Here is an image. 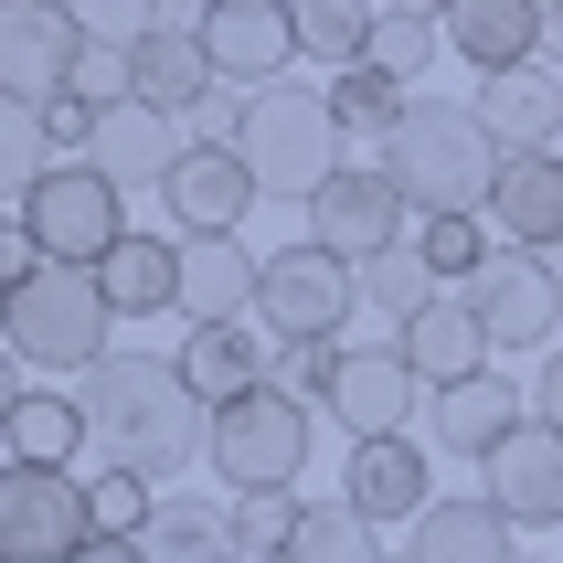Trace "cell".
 <instances>
[{"mask_svg":"<svg viewBox=\"0 0 563 563\" xmlns=\"http://www.w3.org/2000/svg\"><path fill=\"white\" fill-rule=\"evenodd\" d=\"M255 96L266 86H234V75H213V96H202V107H191V139H213V150H234V139H245V118H255Z\"/></svg>","mask_w":563,"mask_h":563,"instance_id":"cell-40","label":"cell"},{"mask_svg":"<svg viewBox=\"0 0 563 563\" xmlns=\"http://www.w3.org/2000/svg\"><path fill=\"white\" fill-rule=\"evenodd\" d=\"M446 54L478 64V75L532 64L542 54V0H446Z\"/></svg>","mask_w":563,"mask_h":563,"instance_id":"cell-23","label":"cell"},{"mask_svg":"<svg viewBox=\"0 0 563 563\" xmlns=\"http://www.w3.org/2000/svg\"><path fill=\"white\" fill-rule=\"evenodd\" d=\"M75 405H86V446L107 468L139 478H181L191 457H213V405L181 383V362L159 351H107L75 373Z\"/></svg>","mask_w":563,"mask_h":563,"instance_id":"cell-1","label":"cell"},{"mask_svg":"<svg viewBox=\"0 0 563 563\" xmlns=\"http://www.w3.org/2000/svg\"><path fill=\"white\" fill-rule=\"evenodd\" d=\"M394 351H405V373L426 383V394H446V383H468V373H489V330H478V309L446 287V298H426V309L394 330Z\"/></svg>","mask_w":563,"mask_h":563,"instance_id":"cell-20","label":"cell"},{"mask_svg":"<svg viewBox=\"0 0 563 563\" xmlns=\"http://www.w3.org/2000/svg\"><path fill=\"white\" fill-rule=\"evenodd\" d=\"M32 277H43V245L22 213H0V287H32Z\"/></svg>","mask_w":563,"mask_h":563,"instance_id":"cell-44","label":"cell"},{"mask_svg":"<svg viewBox=\"0 0 563 563\" xmlns=\"http://www.w3.org/2000/svg\"><path fill=\"white\" fill-rule=\"evenodd\" d=\"M309 446H319V405H298L287 383H255V394L213 405V468L234 489H298Z\"/></svg>","mask_w":563,"mask_h":563,"instance_id":"cell-5","label":"cell"},{"mask_svg":"<svg viewBox=\"0 0 563 563\" xmlns=\"http://www.w3.org/2000/svg\"><path fill=\"white\" fill-rule=\"evenodd\" d=\"M415 96L383 75V64H341L330 75V118H341V139H394V118H405Z\"/></svg>","mask_w":563,"mask_h":563,"instance_id":"cell-32","label":"cell"},{"mask_svg":"<svg viewBox=\"0 0 563 563\" xmlns=\"http://www.w3.org/2000/svg\"><path fill=\"white\" fill-rule=\"evenodd\" d=\"M383 563H405V553H383Z\"/></svg>","mask_w":563,"mask_h":563,"instance_id":"cell-52","label":"cell"},{"mask_svg":"<svg viewBox=\"0 0 563 563\" xmlns=\"http://www.w3.org/2000/svg\"><path fill=\"white\" fill-rule=\"evenodd\" d=\"M255 287H266V255L245 234H181V319L213 330V319H255Z\"/></svg>","mask_w":563,"mask_h":563,"instance_id":"cell-17","label":"cell"},{"mask_svg":"<svg viewBox=\"0 0 563 563\" xmlns=\"http://www.w3.org/2000/svg\"><path fill=\"white\" fill-rule=\"evenodd\" d=\"M75 96L118 107V96H128V43H86V64H75Z\"/></svg>","mask_w":563,"mask_h":563,"instance_id":"cell-43","label":"cell"},{"mask_svg":"<svg viewBox=\"0 0 563 563\" xmlns=\"http://www.w3.org/2000/svg\"><path fill=\"white\" fill-rule=\"evenodd\" d=\"M139 553L150 563H245V542H234V521L202 500H159L150 532H139Z\"/></svg>","mask_w":563,"mask_h":563,"instance_id":"cell-28","label":"cell"},{"mask_svg":"<svg viewBox=\"0 0 563 563\" xmlns=\"http://www.w3.org/2000/svg\"><path fill=\"white\" fill-rule=\"evenodd\" d=\"M383 11H415V22H446V0H383Z\"/></svg>","mask_w":563,"mask_h":563,"instance_id":"cell-50","label":"cell"},{"mask_svg":"<svg viewBox=\"0 0 563 563\" xmlns=\"http://www.w3.org/2000/svg\"><path fill=\"white\" fill-rule=\"evenodd\" d=\"M75 64H86V22L64 0H0V96L43 107L75 86Z\"/></svg>","mask_w":563,"mask_h":563,"instance_id":"cell-11","label":"cell"},{"mask_svg":"<svg viewBox=\"0 0 563 563\" xmlns=\"http://www.w3.org/2000/svg\"><path fill=\"white\" fill-rule=\"evenodd\" d=\"M351 309H362V277H351L330 245H277V255H266L255 319H266L277 341H341Z\"/></svg>","mask_w":563,"mask_h":563,"instance_id":"cell-9","label":"cell"},{"mask_svg":"<svg viewBox=\"0 0 563 563\" xmlns=\"http://www.w3.org/2000/svg\"><path fill=\"white\" fill-rule=\"evenodd\" d=\"M500 139H489V118L478 107H446V96H415L405 118H394V139H383V170H394V191H405L415 213H489V181H500Z\"/></svg>","mask_w":563,"mask_h":563,"instance_id":"cell-2","label":"cell"},{"mask_svg":"<svg viewBox=\"0 0 563 563\" xmlns=\"http://www.w3.org/2000/svg\"><path fill=\"white\" fill-rule=\"evenodd\" d=\"M181 150H191V128H181V118H159V107L118 96V107L96 118V150H86V159H96L118 191H150V202H159V181L181 170Z\"/></svg>","mask_w":563,"mask_h":563,"instance_id":"cell-16","label":"cell"},{"mask_svg":"<svg viewBox=\"0 0 563 563\" xmlns=\"http://www.w3.org/2000/svg\"><path fill=\"white\" fill-rule=\"evenodd\" d=\"M510 426H532L510 373H468V383H446V394H426V446L437 457H489Z\"/></svg>","mask_w":563,"mask_h":563,"instance_id":"cell-19","label":"cell"},{"mask_svg":"<svg viewBox=\"0 0 563 563\" xmlns=\"http://www.w3.org/2000/svg\"><path fill=\"white\" fill-rule=\"evenodd\" d=\"M287 563H383V542H373V521H362L351 500H309V521H298Z\"/></svg>","mask_w":563,"mask_h":563,"instance_id":"cell-36","label":"cell"},{"mask_svg":"<svg viewBox=\"0 0 563 563\" xmlns=\"http://www.w3.org/2000/svg\"><path fill=\"white\" fill-rule=\"evenodd\" d=\"M96 118H107V107H96V96H43V139H54V159H86L96 150Z\"/></svg>","mask_w":563,"mask_h":563,"instance_id":"cell-42","label":"cell"},{"mask_svg":"<svg viewBox=\"0 0 563 563\" xmlns=\"http://www.w3.org/2000/svg\"><path fill=\"white\" fill-rule=\"evenodd\" d=\"M287 22H298V54L341 75V64H362V54H373L383 0H287Z\"/></svg>","mask_w":563,"mask_h":563,"instance_id":"cell-29","label":"cell"},{"mask_svg":"<svg viewBox=\"0 0 563 563\" xmlns=\"http://www.w3.org/2000/svg\"><path fill=\"white\" fill-rule=\"evenodd\" d=\"M86 542H96V489L75 468H32V457L0 468V553L11 563H75Z\"/></svg>","mask_w":563,"mask_h":563,"instance_id":"cell-7","label":"cell"},{"mask_svg":"<svg viewBox=\"0 0 563 563\" xmlns=\"http://www.w3.org/2000/svg\"><path fill=\"white\" fill-rule=\"evenodd\" d=\"M181 383L202 394V405H234V394H255V383H266V351H255V330H245V319L191 330V341H181Z\"/></svg>","mask_w":563,"mask_h":563,"instance_id":"cell-27","label":"cell"},{"mask_svg":"<svg viewBox=\"0 0 563 563\" xmlns=\"http://www.w3.org/2000/svg\"><path fill=\"white\" fill-rule=\"evenodd\" d=\"M553 563H563V553H553Z\"/></svg>","mask_w":563,"mask_h":563,"instance_id":"cell-55","label":"cell"},{"mask_svg":"<svg viewBox=\"0 0 563 563\" xmlns=\"http://www.w3.org/2000/svg\"><path fill=\"white\" fill-rule=\"evenodd\" d=\"M521 521H510L500 500H426L415 510V542L405 563H521Z\"/></svg>","mask_w":563,"mask_h":563,"instance_id":"cell-22","label":"cell"},{"mask_svg":"<svg viewBox=\"0 0 563 563\" xmlns=\"http://www.w3.org/2000/svg\"><path fill=\"white\" fill-rule=\"evenodd\" d=\"M415 255L437 266V287H468L500 245H489V213H415Z\"/></svg>","mask_w":563,"mask_h":563,"instance_id":"cell-33","label":"cell"},{"mask_svg":"<svg viewBox=\"0 0 563 563\" xmlns=\"http://www.w3.org/2000/svg\"><path fill=\"white\" fill-rule=\"evenodd\" d=\"M0 563H11V553H0Z\"/></svg>","mask_w":563,"mask_h":563,"instance_id":"cell-54","label":"cell"},{"mask_svg":"<svg viewBox=\"0 0 563 563\" xmlns=\"http://www.w3.org/2000/svg\"><path fill=\"white\" fill-rule=\"evenodd\" d=\"M234 150H245L255 191H277V202H309V191L341 170V118H330V86H266Z\"/></svg>","mask_w":563,"mask_h":563,"instance_id":"cell-4","label":"cell"},{"mask_svg":"<svg viewBox=\"0 0 563 563\" xmlns=\"http://www.w3.org/2000/svg\"><path fill=\"white\" fill-rule=\"evenodd\" d=\"M128 96L159 107V118H191V107L213 96V54H202V32H150V43H128Z\"/></svg>","mask_w":563,"mask_h":563,"instance_id":"cell-25","label":"cell"},{"mask_svg":"<svg viewBox=\"0 0 563 563\" xmlns=\"http://www.w3.org/2000/svg\"><path fill=\"white\" fill-rule=\"evenodd\" d=\"M0 446L32 457V468H75V457H86V405H75V394H22L11 426H0Z\"/></svg>","mask_w":563,"mask_h":563,"instance_id":"cell-30","label":"cell"},{"mask_svg":"<svg viewBox=\"0 0 563 563\" xmlns=\"http://www.w3.org/2000/svg\"><path fill=\"white\" fill-rule=\"evenodd\" d=\"M32 245H43V266H107V255L128 245V191L96 170V159H54L43 181H32L22 202Z\"/></svg>","mask_w":563,"mask_h":563,"instance_id":"cell-6","label":"cell"},{"mask_svg":"<svg viewBox=\"0 0 563 563\" xmlns=\"http://www.w3.org/2000/svg\"><path fill=\"white\" fill-rule=\"evenodd\" d=\"M266 383H287L298 405H330V383H341V341H277Z\"/></svg>","mask_w":563,"mask_h":563,"instance_id":"cell-39","label":"cell"},{"mask_svg":"<svg viewBox=\"0 0 563 563\" xmlns=\"http://www.w3.org/2000/svg\"><path fill=\"white\" fill-rule=\"evenodd\" d=\"M11 405H22V351L0 341V426H11Z\"/></svg>","mask_w":563,"mask_h":563,"instance_id":"cell-48","label":"cell"},{"mask_svg":"<svg viewBox=\"0 0 563 563\" xmlns=\"http://www.w3.org/2000/svg\"><path fill=\"white\" fill-rule=\"evenodd\" d=\"M341 500L362 510V521H415V510L437 500V446H415V437H362L351 446V468H341Z\"/></svg>","mask_w":563,"mask_h":563,"instance_id":"cell-15","label":"cell"},{"mask_svg":"<svg viewBox=\"0 0 563 563\" xmlns=\"http://www.w3.org/2000/svg\"><path fill=\"white\" fill-rule=\"evenodd\" d=\"M532 415H542V426H553V437H563V351H553V362H542V373H532Z\"/></svg>","mask_w":563,"mask_h":563,"instance_id":"cell-45","label":"cell"},{"mask_svg":"<svg viewBox=\"0 0 563 563\" xmlns=\"http://www.w3.org/2000/svg\"><path fill=\"white\" fill-rule=\"evenodd\" d=\"M159 11V32H202V11H213V0H150Z\"/></svg>","mask_w":563,"mask_h":563,"instance_id":"cell-47","label":"cell"},{"mask_svg":"<svg viewBox=\"0 0 563 563\" xmlns=\"http://www.w3.org/2000/svg\"><path fill=\"white\" fill-rule=\"evenodd\" d=\"M43 170H54V139H43V107H22V96H0V213H22Z\"/></svg>","mask_w":563,"mask_h":563,"instance_id":"cell-34","label":"cell"},{"mask_svg":"<svg viewBox=\"0 0 563 563\" xmlns=\"http://www.w3.org/2000/svg\"><path fill=\"white\" fill-rule=\"evenodd\" d=\"M437 43H446V22H415V11H383V32H373V54H362V64H383L394 86H415V75L437 64Z\"/></svg>","mask_w":563,"mask_h":563,"instance_id":"cell-37","label":"cell"},{"mask_svg":"<svg viewBox=\"0 0 563 563\" xmlns=\"http://www.w3.org/2000/svg\"><path fill=\"white\" fill-rule=\"evenodd\" d=\"M266 202L245 170V150H213V139H191L181 170L159 181V213H170V234H245V213Z\"/></svg>","mask_w":563,"mask_h":563,"instance_id":"cell-12","label":"cell"},{"mask_svg":"<svg viewBox=\"0 0 563 563\" xmlns=\"http://www.w3.org/2000/svg\"><path fill=\"white\" fill-rule=\"evenodd\" d=\"M478 478H489L478 500H500L521 532H553V521H563V437L542 426V415H532V426H510V437L478 457Z\"/></svg>","mask_w":563,"mask_h":563,"instance_id":"cell-13","label":"cell"},{"mask_svg":"<svg viewBox=\"0 0 563 563\" xmlns=\"http://www.w3.org/2000/svg\"><path fill=\"white\" fill-rule=\"evenodd\" d=\"M107 319H118V298H107V277L96 266H43L32 287H11V351H22L32 373H86V362H107Z\"/></svg>","mask_w":563,"mask_h":563,"instance_id":"cell-3","label":"cell"},{"mask_svg":"<svg viewBox=\"0 0 563 563\" xmlns=\"http://www.w3.org/2000/svg\"><path fill=\"white\" fill-rule=\"evenodd\" d=\"M0 341H11V287H0Z\"/></svg>","mask_w":563,"mask_h":563,"instance_id":"cell-51","label":"cell"},{"mask_svg":"<svg viewBox=\"0 0 563 563\" xmlns=\"http://www.w3.org/2000/svg\"><path fill=\"white\" fill-rule=\"evenodd\" d=\"M75 563H150V553H139V542H128V532H96V542H86V553H75Z\"/></svg>","mask_w":563,"mask_h":563,"instance_id":"cell-46","label":"cell"},{"mask_svg":"<svg viewBox=\"0 0 563 563\" xmlns=\"http://www.w3.org/2000/svg\"><path fill=\"white\" fill-rule=\"evenodd\" d=\"M351 277H362V309H373V319H394V330H405L426 298H446V287H437V266L415 255V234H405V245H383V255H362Z\"/></svg>","mask_w":563,"mask_h":563,"instance_id":"cell-31","label":"cell"},{"mask_svg":"<svg viewBox=\"0 0 563 563\" xmlns=\"http://www.w3.org/2000/svg\"><path fill=\"white\" fill-rule=\"evenodd\" d=\"M202 54H213V75H234V86H287L298 22H287V0H213V11H202Z\"/></svg>","mask_w":563,"mask_h":563,"instance_id":"cell-14","label":"cell"},{"mask_svg":"<svg viewBox=\"0 0 563 563\" xmlns=\"http://www.w3.org/2000/svg\"><path fill=\"white\" fill-rule=\"evenodd\" d=\"M553 266H563V245H553Z\"/></svg>","mask_w":563,"mask_h":563,"instance_id":"cell-53","label":"cell"},{"mask_svg":"<svg viewBox=\"0 0 563 563\" xmlns=\"http://www.w3.org/2000/svg\"><path fill=\"white\" fill-rule=\"evenodd\" d=\"M489 234H500V245H532V255L563 245V150H510L500 159V181H489Z\"/></svg>","mask_w":563,"mask_h":563,"instance_id":"cell-18","label":"cell"},{"mask_svg":"<svg viewBox=\"0 0 563 563\" xmlns=\"http://www.w3.org/2000/svg\"><path fill=\"white\" fill-rule=\"evenodd\" d=\"M298 213H309V245H330L341 266H362V255H383V245H405V234H415V202L394 191L383 159H341Z\"/></svg>","mask_w":563,"mask_h":563,"instance_id":"cell-8","label":"cell"},{"mask_svg":"<svg viewBox=\"0 0 563 563\" xmlns=\"http://www.w3.org/2000/svg\"><path fill=\"white\" fill-rule=\"evenodd\" d=\"M64 11L86 22V43H150V32H159L150 0H64Z\"/></svg>","mask_w":563,"mask_h":563,"instance_id":"cell-41","label":"cell"},{"mask_svg":"<svg viewBox=\"0 0 563 563\" xmlns=\"http://www.w3.org/2000/svg\"><path fill=\"white\" fill-rule=\"evenodd\" d=\"M234 542H245V563H287V542H298V521H309V500L298 489H234Z\"/></svg>","mask_w":563,"mask_h":563,"instance_id":"cell-35","label":"cell"},{"mask_svg":"<svg viewBox=\"0 0 563 563\" xmlns=\"http://www.w3.org/2000/svg\"><path fill=\"white\" fill-rule=\"evenodd\" d=\"M468 107L489 118V139H500V150H553V139H563V75H542V64L478 75Z\"/></svg>","mask_w":563,"mask_h":563,"instance_id":"cell-24","label":"cell"},{"mask_svg":"<svg viewBox=\"0 0 563 563\" xmlns=\"http://www.w3.org/2000/svg\"><path fill=\"white\" fill-rule=\"evenodd\" d=\"M86 489H96V532H128V542L150 532V510H159L150 489H159V478H139V468H96Z\"/></svg>","mask_w":563,"mask_h":563,"instance_id":"cell-38","label":"cell"},{"mask_svg":"<svg viewBox=\"0 0 563 563\" xmlns=\"http://www.w3.org/2000/svg\"><path fill=\"white\" fill-rule=\"evenodd\" d=\"M457 298L478 309L489 351H542V341H553V319H563V277H553V255H532V245H500Z\"/></svg>","mask_w":563,"mask_h":563,"instance_id":"cell-10","label":"cell"},{"mask_svg":"<svg viewBox=\"0 0 563 563\" xmlns=\"http://www.w3.org/2000/svg\"><path fill=\"white\" fill-rule=\"evenodd\" d=\"M107 298H118V319H150V309H181V234H128L107 266Z\"/></svg>","mask_w":563,"mask_h":563,"instance_id":"cell-26","label":"cell"},{"mask_svg":"<svg viewBox=\"0 0 563 563\" xmlns=\"http://www.w3.org/2000/svg\"><path fill=\"white\" fill-rule=\"evenodd\" d=\"M415 405H426V383L405 373V351H341V383H330V415L351 426V446L362 437H405Z\"/></svg>","mask_w":563,"mask_h":563,"instance_id":"cell-21","label":"cell"},{"mask_svg":"<svg viewBox=\"0 0 563 563\" xmlns=\"http://www.w3.org/2000/svg\"><path fill=\"white\" fill-rule=\"evenodd\" d=\"M542 54L563 64V0H542Z\"/></svg>","mask_w":563,"mask_h":563,"instance_id":"cell-49","label":"cell"}]
</instances>
